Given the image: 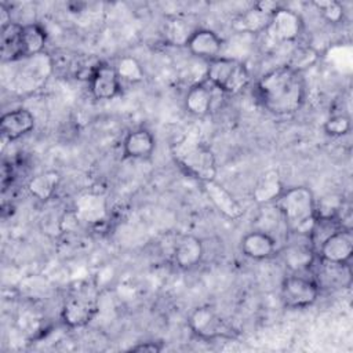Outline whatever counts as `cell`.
<instances>
[{"label":"cell","instance_id":"30bf717a","mask_svg":"<svg viewBox=\"0 0 353 353\" xmlns=\"http://www.w3.org/2000/svg\"><path fill=\"white\" fill-rule=\"evenodd\" d=\"M320 261L331 263H349L353 254V234L349 228H342L327 237L317 248Z\"/></svg>","mask_w":353,"mask_h":353},{"label":"cell","instance_id":"7402d4cb","mask_svg":"<svg viewBox=\"0 0 353 353\" xmlns=\"http://www.w3.org/2000/svg\"><path fill=\"white\" fill-rule=\"evenodd\" d=\"M74 214L80 222L97 223L106 214L105 200L98 194H84L76 201Z\"/></svg>","mask_w":353,"mask_h":353},{"label":"cell","instance_id":"6da1fadb","mask_svg":"<svg viewBox=\"0 0 353 353\" xmlns=\"http://www.w3.org/2000/svg\"><path fill=\"white\" fill-rule=\"evenodd\" d=\"M255 91L258 101L266 110L285 116L295 113L303 105L306 84L302 72L281 65L263 73Z\"/></svg>","mask_w":353,"mask_h":353},{"label":"cell","instance_id":"5b68a950","mask_svg":"<svg viewBox=\"0 0 353 353\" xmlns=\"http://www.w3.org/2000/svg\"><path fill=\"white\" fill-rule=\"evenodd\" d=\"M97 313V298L88 288H79L65 298L61 319L65 325L79 328L88 324Z\"/></svg>","mask_w":353,"mask_h":353},{"label":"cell","instance_id":"d6986e66","mask_svg":"<svg viewBox=\"0 0 353 353\" xmlns=\"http://www.w3.org/2000/svg\"><path fill=\"white\" fill-rule=\"evenodd\" d=\"M214 87L207 83H196L189 87L185 95V109L196 116L203 117L210 113L214 103Z\"/></svg>","mask_w":353,"mask_h":353},{"label":"cell","instance_id":"7a4b0ae2","mask_svg":"<svg viewBox=\"0 0 353 353\" xmlns=\"http://www.w3.org/2000/svg\"><path fill=\"white\" fill-rule=\"evenodd\" d=\"M274 205L290 234L309 236L316 219V200L309 188L294 186L283 190Z\"/></svg>","mask_w":353,"mask_h":353},{"label":"cell","instance_id":"83f0119b","mask_svg":"<svg viewBox=\"0 0 353 353\" xmlns=\"http://www.w3.org/2000/svg\"><path fill=\"white\" fill-rule=\"evenodd\" d=\"M352 128V121L347 114H334L325 120L323 130L330 137H343L349 134Z\"/></svg>","mask_w":353,"mask_h":353},{"label":"cell","instance_id":"277c9868","mask_svg":"<svg viewBox=\"0 0 353 353\" xmlns=\"http://www.w3.org/2000/svg\"><path fill=\"white\" fill-rule=\"evenodd\" d=\"M176 161L186 174L200 182L212 181L216 176V161L210 148L200 142L181 143L175 152Z\"/></svg>","mask_w":353,"mask_h":353},{"label":"cell","instance_id":"603a6c76","mask_svg":"<svg viewBox=\"0 0 353 353\" xmlns=\"http://www.w3.org/2000/svg\"><path fill=\"white\" fill-rule=\"evenodd\" d=\"M59 182H61V175L57 171H54V170L43 171V172L34 175L28 182V190L37 200L47 201L57 192Z\"/></svg>","mask_w":353,"mask_h":353},{"label":"cell","instance_id":"f546056e","mask_svg":"<svg viewBox=\"0 0 353 353\" xmlns=\"http://www.w3.org/2000/svg\"><path fill=\"white\" fill-rule=\"evenodd\" d=\"M130 352H149V353H159L163 350V345L160 342H153V341H145V342H138L137 345H132Z\"/></svg>","mask_w":353,"mask_h":353},{"label":"cell","instance_id":"9a60e30c","mask_svg":"<svg viewBox=\"0 0 353 353\" xmlns=\"http://www.w3.org/2000/svg\"><path fill=\"white\" fill-rule=\"evenodd\" d=\"M204 252L205 250L201 239L193 234H183L174 244L172 258L178 268L192 269L201 262Z\"/></svg>","mask_w":353,"mask_h":353},{"label":"cell","instance_id":"8fae6325","mask_svg":"<svg viewBox=\"0 0 353 353\" xmlns=\"http://www.w3.org/2000/svg\"><path fill=\"white\" fill-rule=\"evenodd\" d=\"M188 51L196 58L204 59L207 62L222 57L223 40L211 29H196L193 30L185 41Z\"/></svg>","mask_w":353,"mask_h":353},{"label":"cell","instance_id":"ffe728a7","mask_svg":"<svg viewBox=\"0 0 353 353\" xmlns=\"http://www.w3.org/2000/svg\"><path fill=\"white\" fill-rule=\"evenodd\" d=\"M22 23L10 22L1 26V58L4 62H15L23 58L22 51Z\"/></svg>","mask_w":353,"mask_h":353},{"label":"cell","instance_id":"e0dca14e","mask_svg":"<svg viewBox=\"0 0 353 353\" xmlns=\"http://www.w3.org/2000/svg\"><path fill=\"white\" fill-rule=\"evenodd\" d=\"M281 258L292 273H305L313 266L316 251L309 240H305V243L288 241L281 251Z\"/></svg>","mask_w":353,"mask_h":353},{"label":"cell","instance_id":"f1b7e54d","mask_svg":"<svg viewBox=\"0 0 353 353\" xmlns=\"http://www.w3.org/2000/svg\"><path fill=\"white\" fill-rule=\"evenodd\" d=\"M313 4L330 22H339L343 17V8L338 1H314Z\"/></svg>","mask_w":353,"mask_h":353},{"label":"cell","instance_id":"7c38bea8","mask_svg":"<svg viewBox=\"0 0 353 353\" xmlns=\"http://www.w3.org/2000/svg\"><path fill=\"white\" fill-rule=\"evenodd\" d=\"M19 61L22 68L18 70L15 83L21 90H34L43 84L51 72V61L46 57L44 52L34 57L22 58Z\"/></svg>","mask_w":353,"mask_h":353},{"label":"cell","instance_id":"ac0fdd59","mask_svg":"<svg viewBox=\"0 0 353 353\" xmlns=\"http://www.w3.org/2000/svg\"><path fill=\"white\" fill-rule=\"evenodd\" d=\"M156 148L153 134L146 128L131 130L123 139V154L127 159H148Z\"/></svg>","mask_w":353,"mask_h":353},{"label":"cell","instance_id":"4fadbf2b","mask_svg":"<svg viewBox=\"0 0 353 353\" xmlns=\"http://www.w3.org/2000/svg\"><path fill=\"white\" fill-rule=\"evenodd\" d=\"M201 186L208 200L225 218L234 221L244 214V210L240 205V203L232 196V193L223 185H221L215 179L201 182Z\"/></svg>","mask_w":353,"mask_h":353},{"label":"cell","instance_id":"8992f818","mask_svg":"<svg viewBox=\"0 0 353 353\" xmlns=\"http://www.w3.org/2000/svg\"><path fill=\"white\" fill-rule=\"evenodd\" d=\"M320 292V285L312 277L303 273H292L283 280L281 299L287 307L302 309L313 305Z\"/></svg>","mask_w":353,"mask_h":353},{"label":"cell","instance_id":"2e32d148","mask_svg":"<svg viewBox=\"0 0 353 353\" xmlns=\"http://www.w3.org/2000/svg\"><path fill=\"white\" fill-rule=\"evenodd\" d=\"M274 237L263 230H252L247 233L240 243V250L244 256L252 261H263L276 252Z\"/></svg>","mask_w":353,"mask_h":353},{"label":"cell","instance_id":"3957f363","mask_svg":"<svg viewBox=\"0 0 353 353\" xmlns=\"http://www.w3.org/2000/svg\"><path fill=\"white\" fill-rule=\"evenodd\" d=\"M207 81L225 94H239L250 83V70L247 65L234 57L222 55L207 62Z\"/></svg>","mask_w":353,"mask_h":353},{"label":"cell","instance_id":"5bb4252c","mask_svg":"<svg viewBox=\"0 0 353 353\" xmlns=\"http://www.w3.org/2000/svg\"><path fill=\"white\" fill-rule=\"evenodd\" d=\"M36 120L30 110L17 108L6 112L0 119V132L7 141H17L34 128Z\"/></svg>","mask_w":353,"mask_h":353},{"label":"cell","instance_id":"cb8c5ba5","mask_svg":"<svg viewBox=\"0 0 353 353\" xmlns=\"http://www.w3.org/2000/svg\"><path fill=\"white\" fill-rule=\"evenodd\" d=\"M22 51L23 58L43 54L47 44V33L36 22L22 23Z\"/></svg>","mask_w":353,"mask_h":353},{"label":"cell","instance_id":"ba28073f","mask_svg":"<svg viewBox=\"0 0 353 353\" xmlns=\"http://www.w3.org/2000/svg\"><path fill=\"white\" fill-rule=\"evenodd\" d=\"M303 30L301 15L292 10L279 7L270 17L266 32L277 43H294L299 39Z\"/></svg>","mask_w":353,"mask_h":353},{"label":"cell","instance_id":"52a82bcc","mask_svg":"<svg viewBox=\"0 0 353 353\" xmlns=\"http://www.w3.org/2000/svg\"><path fill=\"white\" fill-rule=\"evenodd\" d=\"M189 328L201 339L232 338L234 331L211 306H199L188 317Z\"/></svg>","mask_w":353,"mask_h":353},{"label":"cell","instance_id":"44dd1931","mask_svg":"<svg viewBox=\"0 0 353 353\" xmlns=\"http://www.w3.org/2000/svg\"><path fill=\"white\" fill-rule=\"evenodd\" d=\"M283 183L276 170H269L258 179L252 189V200L258 204H269L283 193Z\"/></svg>","mask_w":353,"mask_h":353},{"label":"cell","instance_id":"4316f807","mask_svg":"<svg viewBox=\"0 0 353 353\" xmlns=\"http://www.w3.org/2000/svg\"><path fill=\"white\" fill-rule=\"evenodd\" d=\"M317 61V52L310 47H296L285 63L287 66L302 72L306 68H310Z\"/></svg>","mask_w":353,"mask_h":353},{"label":"cell","instance_id":"d4e9b609","mask_svg":"<svg viewBox=\"0 0 353 353\" xmlns=\"http://www.w3.org/2000/svg\"><path fill=\"white\" fill-rule=\"evenodd\" d=\"M321 262V280L327 283L328 287H342L347 288L352 283V270L349 263H331V262Z\"/></svg>","mask_w":353,"mask_h":353},{"label":"cell","instance_id":"484cf974","mask_svg":"<svg viewBox=\"0 0 353 353\" xmlns=\"http://www.w3.org/2000/svg\"><path fill=\"white\" fill-rule=\"evenodd\" d=\"M114 69L121 81L124 80V81H130V83H139L145 77L141 63L130 55L121 57L117 61V63L114 65Z\"/></svg>","mask_w":353,"mask_h":353},{"label":"cell","instance_id":"9c48e42d","mask_svg":"<svg viewBox=\"0 0 353 353\" xmlns=\"http://www.w3.org/2000/svg\"><path fill=\"white\" fill-rule=\"evenodd\" d=\"M88 88L91 95L99 101H108L120 94L121 80L113 65L97 63L88 77Z\"/></svg>","mask_w":353,"mask_h":353}]
</instances>
